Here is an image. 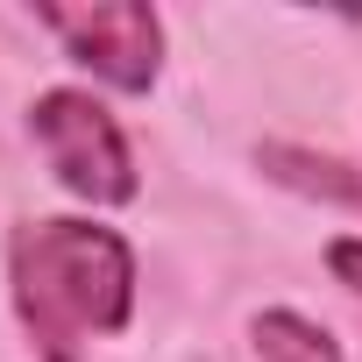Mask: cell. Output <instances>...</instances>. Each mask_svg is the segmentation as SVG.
Segmentation results:
<instances>
[{"mask_svg":"<svg viewBox=\"0 0 362 362\" xmlns=\"http://www.w3.org/2000/svg\"><path fill=\"white\" fill-rule=\"evenodd\" d=\"M15 313L43 362H78L135 313V249L100 221H29L15 235Z\"/></svg>","mask_w":362,"mask_h":362,"instance_id":"1","label":"cell"},{"mask_svg":"<svg viewBox=\"0 0 362 362\" xmlns=\"http://www.w3.org/2000/svg\"><path fill=\"white\" fill-rule=\"evenodd\" d=\"M29 135L43 142L50 170H57V185L86 206H128L142 192V177H135V156H128V135L121 121L78 93V86H57L29 107Z\"/></svg>","mask_w":362,"mask_h":362,"instance_id":"2","label":"cell"},{"mask_svg":"<svg viewBox=\"0 0 362 362\" xmlns=\"http://www.w3.org/2000/svg\"><path fill=\"white\" fill-rule=\"evenodd\" d=\"M36 22L64 43L71 64H86L114 93H149L156 71H163V15L142 8V0H100V8L36 0Z\"/></svg>","mask_w":362,"mask_h":362,"instance_id":"3","label":"cell"},{"mask_svg":"<svg viewBox=\"0 0 362 362\" xmlns=\"http://www.w3.org/2000/svg\"><path fill=\"white\" fill-rule=\"evenodd\" d=\"M256 163L277 177V185L305 192V199H334V206H355L362 214V177L341 163V156H320V149H291V142H263Z\"/></svg>","mask_w":362,"mask_h":362,"instance_id":"4","label":"cell"},{"mask_svg":"<svg viewBox=\"0 0 362 362\" xmlns=\"http://www.w3.org/2000/svg\"><path fill=\"white\" fill-rule=\"evenodd\" d=\"M249 341H256V362H341V341H334L320 320L284 313V305L256 313V320H249Z\"/></svg>","mask_w":362,"mask_h":362,"instance_id":"5","label":"cell"},{"mask_svg":"<svg viewBox=\"0 0 362 362\" xmlns=\"http://www.w3.org/2000/svg\"><path fill=\"white\" fill-rule=\"evenodd\" d=\"M327 270H334V277H341V284L362 298V235H341V242L327 249Z\"/></svg>","mask_w":362,"mask_h":362,"instance_id":"6","label":"cell"}]
</instances>
